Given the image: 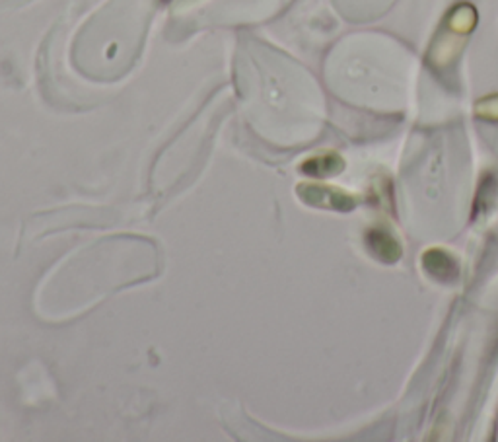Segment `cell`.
Here are the masks:
<instances>
[{"label":"cell","instance_id":"obj_1","mask_svg":"<svg viewBox=\"0 0 498 442\" xmlns=\"http://www.w3.org/2000/svg\"><path fill=\"white\" fill-rule=\"evenodd\" d=\"M449 23H452V28L459 30V32H467L473 26H475V10L467 5H461L454 10V16L449 18Z\"/></svg>","mask_w":498,"mask_h":442}]
</instances>
